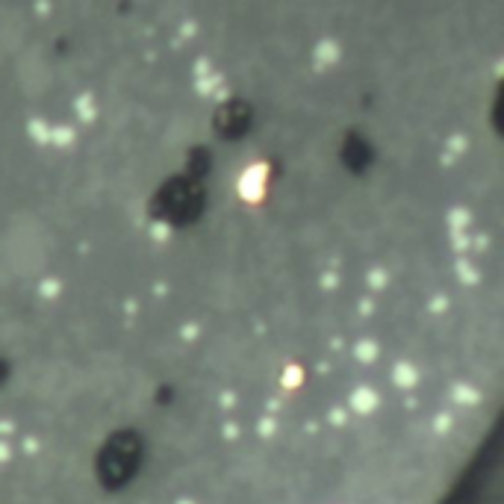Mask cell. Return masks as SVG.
<instances>
[{
  "mask_svg": "<svg viewBox=\"0 0 504 504\" xmlns=\"http://www.w3.org/2000/svg\"><path fill=\"white\" fill-rule=\"evenodd\" d=\"M207 213V186L183 174H171L148 198V218L168 227H189Z\"/></svg>",
  "mask_w": 504,
  "mask_h": 504,
  "instance_id": "obj_2",
  "label": "cell"
},
{
  "mask_svg": "<svg viewBox=\"0 0 504 504\" xmlns=\"http://www.w3.org/2000/svg\"><path fill=\"white\" fill-rule=\"evenodd\" d=\"M174 398H177V390L171 387V384H159L156 387V392H154V401L159 407H168V404H174Z\"/></svg>",
  "mask_w": 504,
  "mask_h": 504,
  "instance_id": "obj_6",
  "label": "cell"
},
{
  "mask_svg": "<svg viewBox=\"0 0 504 504\" xmlns=\"http://www.w3.org/2000/svg\"><path fill=\"white\" fill-rule=\"evenodd\" d=\"M339 163L345 166L351 174H366L369 166L375 163V148L360 130H345L339 145Z\"/></svg>",
  "mask_w": 504,
  "mask_h": 504,
  "instance_id": "obj_4",
  "label": "cell"
},
{
  "mask_svg": "<svg viewBox=\"0 0 504 504\" xmlns=\"http://www.w3.org/2000/svg\"><path fill=\"white\" fill-rule=\"evenodd\" d=\"M210 124L221 142H239V139H245L254 127V107L245 97H225L213 109Z\"/></svg>",
  "mask_w": 504,
  "mask_h": 504,
  "instance_id": "obj_3",
  "label": "cell"
},
{
  "mask_svg": "<svg viewBox=\"0 0 504 504\" xmlns=\"http://www.w3.org/2000/svg\"><path fill=\"white\" fill-rule=\"evenodd\" d=\"M210 171H213V151H210L207 145H195V148H189L183 177L195 180V183H204V177H207Z\"/></svg>",
  "mask_w": 504,
  "mask_h": 504,
  "instance_id": "obj_5",
  "label": "cell"
},
{
  "mask_svg": "<svg viewBox=\"0 0 504 504\" xmlns=\"http://www.w3.org/2000/svg\"><path fill=\"white\" fill-rule=\"evenodd\" d=\"M142 463H145V436L136 428H118L95 451V478L100 483V490L121 493L133 483Z\"/></svg>",
  "mask_w": 504,
  "mask_h": 504,
  "instance_id": "obj_1",
  "label": "cell"
},
{
  "mask_svg": "<svg viewBox=\"0 0 504 504\" xmlns=\"http://www.w3.org/2000/svg\"><path fill=\"white\" fill-rule=\"evenodd\" d=\"M9 375H12V363L6 360V357H0V387L9 380Z\"/></svg>",
  "mask_w": 504,
  "mask_h": 504,
  "instance_id": "obj_7",
  "label": "cell"
}]
</instances>
